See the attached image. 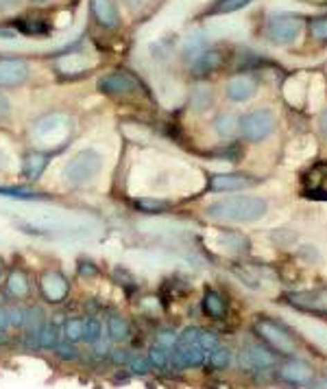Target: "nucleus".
<instances>
[{
  "instance_id": "nucleus-50",
  "label": "nucleus",
  "mask_w": 327,
  "mask_h": 389,
  "mask_svg": "<svg viewBox=\"0 0 327 389\" xmlns=\"http://www.w3.org/2000/svg\"><path fill=\"white\" fill-rule=\"evenodd\" d=\"M312 389H327V376L312 381Z\"/></svg>"
},
{
  "instance_id": "nucleus-23",
  "label": "nucleus",
  "mask_w": 327,
  "mask_h": 389,
  "mask_svg": "<svg viewBox=\"0 0 327 389\" xmlns=\"http://www.w3.org/2000/svg\"><path fill=\"white\" fill-rule=\"evenodd\" d=\"M203 308L205 313L210 315L212 320H225L227 317V304L225 300H222V295L207 289L205 295H203Z\"/></svg>"
},
{
  "instance_id": "nucleus-1",
  "label": "nucleus",
  "mask_w": 327,
  "mask_h": 389,
  "mask_svg": "<svg viewBox=\"0 0 327 389\" xmlns=\"http://www.w3.org/2000/svg\"><path fill=\"white\" fill-rule=\"evenodd\" d=\"M269 210V204L262 197H254V194H236V197H222L207 206L205 215L222 221V223H254L262 219Z\"/></svg>"
},
{
  "instance_id": "nucleus-3",
  "label": "nucleus",
  "mask_w": 327,
  "mask_h": 389,
  "mask_svg": "<svg viewBox=\"0 0 327 389\" xmlns=\"http://www.w3.org/2000/svg\"><path fill=\"white\" fill-rule=\"evenodd\" d=\"M207 361V354L201 346V328L190 326L177 337V343L170 352V365L177 370L201 367Z\"/></svg>"
},
{
  "instance_id": "nucleus-32",
  "label": "nucleus",
  "mask_w": 327,
  "mask_h": 389,
  "mask_svg": "<svg viewBox=\"0 0 327 389\" xmlns=\"http://www.w3.org/2000/svg\"><path fill=\"white\" fill-rule=\"evenodd\" d=\"M59 343V328L51 322H46V326H44V331L39 335V348L44 350H53L55 346Z\"/></svg>"
},
{
  "instance_id": "nucleus-51",
  "label": "nucleus",
  "mask_w": 327,
  "mask_h": 389,
  "mask_svg": "<svg viewBox=\"0 0 327 389\" xmlns=\"http://www.w3.org/2000/svg\"><path fill=\"white\" fill-rule=\"evenodd\" d=\"M125 3H127L131 9H138V7H142V5H144V0H125Z\"/></svg>"
},
{
  "instance_id": "nucleus-34",
  "label": "nucleus",
  "mask_w": 327,
  "mask_h": 389,
  "mask_svg": "<svg viewBox=\"0 0 327 389\" xmlns=\"http://www.w3.org/2000/svg\"><path fill=\"white\" fill-rule=\"evenodd\" d=\"M251 3H254V0H216L212 13H233L238 9H245Z\"/></svg>"
},
{
  "instance_id": "nucleus-6",
  "label": "nucleus",
  "mask_w": 327,
  "mask_h": 389,
  "mask_svg": "<svg viewBox=\"0 0 327 389\" xmlns=\"http://www.w3.org/2000/svg\"><path fill=\"white\" fill-rule=\"evenodd\" d=\"M256 333L260 335V339L266 343V346L277 350L279 354L297 352V341L292 339V335L281 324H277L269 317H260L256 322Z\"/></svg>"
},
{
  "instance_id": "nucleus-33",
  "label": "nucleus",
  "mask_w": 327,
  "mask_h": 389,
  "mask_svg": "<svg viewBox=\"0 0 327 389\" xmlns=\"http://www.w3.org/2000/svg\"><path fill=\"white\" fill-rule=\"evenodd\" d=\"M53 352H55L57 358H62V361H77L79 358L77 343H70V341H59L53 348Z\"/></svg>"
},
{
  "instance_id": "nucleus-21",
  "label": "nucleus",
  "mask_w": 327,
  "mask_h": 389,
  "mask_svg": "<svg viewBox=\"0 0 327 389\" xmlns=\"http://www.w3.org/2000/svg\"><path fill=\"white\" fill-rule=\"evenodd\" d=\"M28 291H31V284H28L26 274L20 267H13L7 274V293L11 297H16V300H22V297L28 295Z\"/></svg>"
},
{
  "instance_id": "nucleus-7",
  "label": "nucleus",
  "mask_w": 327,
  "mask_h": 389,
  "mask_svg": "<svg viewBox=\"0 0 327 389\" xmlns=\"http://www.w3.org/2000/svg\"><path fill=\"white\" fill-rule=\"evenodd\" d=\"M96 88L103 94L107 97H129V94H140L142 92V83L138 77H133L129 70H114L103 74L98 79Z\"/></svg>"
},
{
  "instance_id": "nucleus-9",
  "label": "nucleus",
  "mask_w": 327,
  "mask_h": 389,
  "mask_svg": "<svg viewBox=\"0 0 327 389\" xmlns=\"http://www.w3.org/2000/svg\"><path fill=\"white\" fill-rule=\"evenodd\" d=\"M39 293L48 304H62L70 295V280L62 272H46L39 278Z\"/></svg>"
},
{
  "instance_id": "nucleus-25",
  "label": "nucleus",
  "mask_w": 327,
  "mask_h": 389,
  "mask_svg": "<svg viewBox=\"0 0 327 389\" xmlns=\"http://www.w3.org/2000/svg\"><path fill=\"white\" fill-rule=\"evenodd\" d=\"M0 194H3V197H11V199H20V201H44V199H51L44 192L26 190V188H16V186H0Z\"/></svg>"
},
{
  "instance_id": "nucleus-54",
  "label": "nucleus",
  "mask_w": 327,
  "mask_h": 389,
  "mask_svg": "<svg viewBox=\"0 0 327 389\" xmlns=\"http://www.w3.org/2000/svg\"><path fill=\"white\" fill-rule=\"evenodd\" d=\"M31 3H35V5H46V3H51V0H31Z\"/></svg>"
},
{
  "instance_id": "nucleus-28",
  "label": "nucleus",
  "mask_w": 327,
  "mask_h": 389,
  "mask_svg": "<svg viewBox=\"0 0 327 389\" xmlns=\"http://www.w3.org/2000/svg\"><path fill=\"white\" fill-rule=\"evenodd\" d=\"M146 358H148V365H151L153 370L164 372V370H168V367H170V352H168V350H164L161 346H157V343H153V346L148 348Z\"/></svg>"
},
{
  "instance_id": "nucleus-49",
  "label": "nucleus",
  "mask_w": 327,
  "mask_h": 389,
  "mask_svg": "<svg viewBox=\"0 0 327 389\" xmlns=\"http://www.w3.org/2000/svg\"><path fill=\"white\" fill-rule=\"evenodd\" d=\"M319 129H321V133H323V138L327 140V110L321 114V118H319Z\"/></svg>"
},
{
  "instance_id": "nucleus-16",
  "label": "nucleus",
  "mask_w": 327,
  "mask_h": 389,
  "mask_svg": "<svg viewBox=\"0 0 327 389\" xmlns=\"http://www.w3.org/2000/svg\"><path fill=\"white\" fill-rule=\"evenodd\" d=\"M288 302L294 308H301V311H308V313H327V289L290 293Z\"/></svg>"
},
{
  "instance_id": "nucleus-13",
  "label": "nucleus",
  "mask_w": 327,
  "mask_h": 389,
  "mask_svg": "<svg viewBox=\"0 0 327 389\" xmlns=\"http://www.w3.org/2000/svg\"><path fill=\"white\" fill-rule=\"evenodd\" d=\"M92 16L98 26L114 31L121 26V9H118V0H90Z\"/></svg>"
},
{
  "instance_id": "nucleus-47",
  "label": "nucleus",
  "mask_w": 327,
  "mask_h": 389,
  "mask_svg": "<svg viewBox=\"0 0 327 389\" xmlns=\"http://www.w3.org/2000/svg\"><path fill=\"white\" fill-rule=\"evenodd\" d=\"M20 5H22V0H0V16L20 9Z\"/></svg>"
},
{
  "instance_id": "nucleus-42",
  "label": "nucleus",
  "mask_w": 327,
  "mask_h": 389,
  "mask_svg": "<svg viewBox=\"0 0 327 389\" xmlns=\"http://www.w3.org/2000/svg\"><path fill=\"white\" fill-rule=\"evenodd\" d=\"M201 346H203L205 354L210 356V352L218 346V337H216V333H212V331H203V328H201Z\"/></svg>"
},
{
  "instance_id": "nucleus-36",
  "label": "nucleus",
  "mask_w": 327,
  "mask_h": 389,
  "mask_svg": "<svg viewBox=\"0 0 327 389\" xmlns=\"http://www.w3.org/2000/svg\"><path fill=\"white\" fill-rule=\"evenodd\" d=\"M220 243L227 245L229 249H247L249 247V241L238 232H222L220 234Z\"/></svg>"
},
{
  "instance_id": "nucleus-30",
  "label": "nucleus",
  "mask_w": 327,
  "mask_h": 389,
  "mask_svg": "<svg viewBox=\"0 0 327 389\" xmlns=\"http://www.w3.org/2000/svg\"><path fill=\"white\" fill-rule=\"evenodd\" d=\"M105 335L103 333V324H100V320H96V317H87L85 322H83V341L87 343V346H94V343Z\"/></svg>"
},
{
  "instance_id": "nucleus-10",
  "label": "nucleus",
  "mask_w": 327,
  "mask_h": 389,
  "mask_svg": "<svg viewBox=\"0 0 327 389\" xmlns=\"http://www.w3.org/2000/svg\"><path fill=\"white\" fill-rule=\"evenodd\" d=\"M254 186H258V179L247 173H210L207 177V188L212 192H236Z\"/></svg>"
},
{
  "instance_id": "nucleus-40",
  "label": "nucleus",
  "mask_w": 327,
  "mask_h": 389,
  "mask_svg": "<svg viewBox=\"0 0 327 389\" xmlns=\"http://www.w3.org/2000/svg\"><path fill=\"white\" fill-rule=\"evenodd\" d=\"M155 343H157V346H161L164 350L173 352L175 343H177V335H175L173 331H159V333L155 335Z\"/></svg>"
},
{
  "instance_id": "nucleus-44",
  "label": "nucleus",
  "mask_w": 327,
  "mask_h": 389,
  "mask_svg": "<svg viewBox=\"0 0 327 389\" xmlns=\"http://www.w3.org/2000/svg\"><path fill=\"white\" fill-rule=\"evenodd\" d=\"M114 280H116L118 284H125V287H129V284L136 282V278H133L125 267H116V269H114Z\"/></svg>"
},
{
  "instance_id": "nucleus-43",
  "label": "nucleus",
  "mask_w": 327,
  "mask_h": 389,
  "mask_svg": "<svg viewBox=\"0 0 327 389\" xmlns=\"http://www.w3.org/2000/svg\"><path fill=\"white\" fill-rule=\"evenodd\" d=\"M11 116H13V106H11L9 97L0 90V123L11 121Z\"/></svg>"
},
{
  "instance_id": "nucleus-22",
  "label": "nucleus",
  "mask_w": 327,
  "mask_h": 389,
  "mask_svg": "<svg viewBox=\"0 0 327 389\" xmlns=\"http://www.w3.org/2000/svg\"><path fill=\"white\" fill-rule=\"evenodd\" d=\"M214 129L222 140H229L236 136V133H240V118H238V114H233V112H222L216 116Z\"/></svg>"
},
{
  "instance_id": "nucleus-39",
  "label": "nucleus",
  "mask_w": 327,
  "mask_h": 389,
  "mask_svg": "<svg viewBox=\"0 0 327 389\" xmlns=\"http://www.w3.org/2000/svg\"><path fill=\"white\" fill-rule=\"evenodd\" d=\"M7 313H9V326H13V328H24L26 308H22V306H11V308H7Z\"/></svg>"
},
{
  "instance_id": "nucleus-2",
  "label": "nucleus",
  "mask_w": 327,
  "mask_h": 389,
  "mask_svg": "<svg viewBox=\"0 0 327 389\" xmlns=\"http://www.w3.org/2000/svg\"><path fill=\"white\" fill-rule=\"evenodd\" d=\"M105 158L94 147L79 149L77 154L70 156V160L64 164L62 169V179L68 188H83L87 184H92L94 179L100 175Z\"/></svg>"
},
{
  "instance_id": "nucleus-35",
  "label": "nucleus",
  "mask_w": 327,
  "mask_h": 389,
  "mask_svg": "<svg viewBox=\"0 0 327 389\" xmlns=\"http://www.w3.org/2000/svg\"><path fill=\"white\" fill-rule=\"evenodd\" d=\"M127 370H129V374H133V376H144V374L151 370V365H148V358L146 356L131 354L129 361H127Z\"/></svg>"
},
{
  "instance_id": "nucleus-20",
  "label": "nucleus",
  "mask_w": 327,
  "mask_h": 389,
  "mask_svg": "<svg viewBox=\"0 0 327 389\" xmlns=\"http://www.w3.org/2000/svg\"><path fill=\"white\" fill-rule=\"evenodd\" d=\"M214 106V90L207 83H197L190 92V110L195 114H205Z\"/></svg>"
},
{
  "instance_id": "nucleus-37",
  "label": "nucleus",
  "mask_w": 327,
  "mask_h": 389,
  "mask_svg": "<svg viewBox=\"0 0 327 389\" xmlns=\"http://www.w3.org/2000/svg\"><path fill=\"white\" fill-rule=\"evenodd\" d=\"M18 28H20L22 33H26V35H46L48 33V26L46 24H42L39 20H31V18H24L18 24Z\"/></svg>"
},
{
  "instance_id": "nucleus-52",
  "label": "nucleus",
  "mask_w": 327,
  "mask_h": 389,
  "mask_svg": "<svg viewBox=\"0 0 327 389\" xmlns=\"http://www.w3.org/2000/svg\"><path fill=\"white\" fill-rule=\"evenodd\" d=\"M7 274V263H5V258L0 256V280H3V276Z\"/></svg>"
},
{
  "instance_id": "nucleus-5",
  "label": "nucleus",
  "mask_w": 327,
  "mask_h": 389,
  "mask_svg": "<svg viewBox=\"0 0 327 389\" xmlns=\"http://www.w3.org/2000/svg\"><path fill=\"white\" fill-rule=\"evenodd\" d=\"M277 127V118L271 110L260 108L240 118V133L249 142H262L271 136Z\"/></svg>"
},
{
  "instance_id": "nucleus-48",
  "label": "nucleus",
  "mask_w": 327,
  "mask_h": 389,
  "mask_svg": "<svg viewBox=\"0 0 327 389\" xmlns=\"http://www.w3.org/2000/svg\"><path fill=\"white\" fill-rule=\"evenodd\" d=\"M7 328H9V313L5 306H0V335H3Z\"/></svg>"
},
{
  "instance_id": "nucleus-18",
  "label": "nucleus",
  "mask_w": 327,
  "mask_h": 389,
  "mask_svg": "<svg viewBox=\"0 0 327 389\" xmlns=\"http://www.w3.org/2000/svg\"><path fill=\"white\" fill-rule=\"evenodd\" d=\"M70 129V118L64 114H48L42 116L37 123H33L31 133L39 140H48L51 136H59V133H66Z\"/></svg>"
},
{
  "instance_id": "nucleus-17",
  "label": "nucleus",
  "mask_w": 327,
  "mask_h": 389,
  "mask_svg": "<svg viewBox=\"0 0 327 389\" xmlns=\"http://www.w3.org/2000/svg\"><path fill=\"white\" fill-rule=\"evenodd\" d=\"M53 160V151H42V149H33V151H26L22 156V175L28 182H37L44 175V171L48 169V164Z\"/></svg>"
},
{
  "instance_id": "nucleus-19",
  "label": "nucleus",
  "mask_w": 327,
  "mask_h": 389,
  "mask_svg": "<svg viewBox=\"0 0 327 389\" xmlns=\"http://www.w3.org/2000/svg\"><path fill=\"white\" fill-rule=\"evenodd\" d=\"M258 92V81L251 74H236L225 83V97L233 103H245Z\"/></svg>"
},
{
  "instance_id": "nucleus-14",
  "label": "nucleus",
  "mask_w": 327,
  "mask_h": 389,
  "mask_svg": "<svg viewBox=\"0 0 327 389\" xmlns=\"http://www.w3.org/2000/svg\"><path fill=\"white\" fill-rule=\"evenodd\" d=\"M279 379L290 385H308L315 379V367L303 358H290L279 367Z\"/></svg>"
},
{
  "instance_id": "nucleus-46",
  "label": "nucleus",
  "mask_w": 327,
  "mask_h": 389,
  "mask_svg": "<svg viewBox=\"0 0 327 389\" xmlns=\"http://www.w3.org/2000/svg\"><path fill=\"white\" fill-rule=\"evenodd\" d=\"M109 343H112V339L103 335V337L94 343L92 348H94V352H96L98 356H105V354H109Z\"/></svg>"
},
{
  "instance_id": "nucleus-24",
  "label": "nucleus",
  "mask_w": 327,
  "mask_h": 389,
  "mask_svg": "<svg viewBox=\"0 0 327 389\" xmlns=\"http://www.w3.org/2000/svg\"><path fill=\"white\" fill-rule=\"evenodd\" d=\"M107 337L114 343H123L131 337L129 322L123 315H118V313H114V315H109V320H107Z\"/></svg>"
},
{
  "instance_id": "nucleus-26",
  "label": "nucleus",
  "mask_w": 327,
  "mask_h": 389,
  "mask_svg": "<svg viewBox=\"0 0 327 389\" xmlns=\"http://www.w3.org/2000/svg\"><path fill=\"white\" fill-rule=\"evenodd\" d=\"M207 47H210V44H207V40H205L203 35H190V38L186 40V44H184L182 55H184V59H186L188 64H192Z\"/></svg>"
},
{
  "instance_id": "nucleus-27",
  "label": "nucleus",
  "mask_w": 327,
  "mask_h": 389,
  "mask_svg": "<svg viewBox=\"0 0 327 389\" xmlns=\"http://www.w3.org/2000/svg\"><path fill=\"white\" fill-rule=\"evenodd\" d=\"M133 204H136V208L144 215H164L170 208L166 199H157V197H138Z\"/></svg>"
},
{
  "instance_id": "nucleus-29",
  "label": "nucleus",
  "mask_w": 327,
  "mask_h": 389,
  "mask_svg": "<svg viewBox=\"0 0 327 389\" xmlns=\"http://www.w3.org/2000/svg\"><path fill=\"white\" fill-rule=\"evenodd\" d=\"M231 363V350L225 348V346H216L210 356H207V365L212 370H227Z\"/></svg>"
},
{
  "instance_id": "nucleus-45",
  "label": "nucleus",
  "mask_w": 327,
  "mask_h": 389,
  "mask_svg": "<svg viewBox=\"0 0 327 389\" xmlns=\"http://www.w3.org/2000/svg\"><path fill=\"white\" fill-rule=\"evenodd\" d=\"M109 356H112V361L116 363V365H127V361H129V350L127 348H116V350H112L109 352Z\"/></svg>"
},
{
  "instance_id": "nucleus-53",
  "label": "nucleus",
  "mask_w": 327,
  "mask_h": 389,
  "mask_svg": "<svg viewBox=\"0 0 327 389\" xmlns=\"http://www.w3.org/2000/svg\"><path fill=\"white\" fill-rule=\"evenodd\" d=\"M7 164H9V160H7V156H5L3 151H0V169H5V167H7Z\"/></svg>"
},
{
  "instance_id": "nucleus-31",
  "label": "nucleus",
  "mask_w": 327,
  "mask_h": 389,
  "mask_svg": "<svg viewBox=\"0 0 327 389\" xmlns=\"http://www.w3.org/2000/svg\"><path fill=\"white\" fill-rule=\"evenodd\" d=\"M83 322L85 320H81V317L66 320V324H64V337H66V341L77 343V341L83 339Z\"/></svg>"
},
{
  "instance_id": "nucleus-38",
  "label": "nucleus",
  "mask_w": 327,
  "mask_h": 389,
  "mask_svg": "<svg viewBox=\"0 0 327 389\" xmlns=\"http://www.w3.org/2000/svg\"><path fill=\"white\" fill-rule=\"evenodd\" d=\"M310 35L319 42H327V16L310 20Z\"/></svg>"
},
{
  "instance_id": "nucleus-41",
  "label": "nucleus",
  "mask_w": 327,
  "mask_h": 389,
  "mask_svg": "<svg viewBox=\"0 0 327 389\" xmlns=\"http://www.w3.org/2000/svg\"><path fill=\"white\" fill-rule=\"evenodd\" d=\"M77 272H79L81 278H94V276L98 274V267H96L90 258H79Z\"/></svg>"
},
{
  "instance_id": "nucleus-8",
  "label": "nucleus",
  "mask_w": 327,
  "mask_h": 389,
  "mask_svg": "<svg viewBox=\"0 0 327 389\" xmlns=\"http://www.w3.org/2000/svg\"><path fill=\"white\" fill-rule=\"evenodd\" d=\"M31 77V64L22 57H0V90L20 88Z\"/></svg>"
},
{
  "instance_id": "nucleus-15",
  "label": "nucleus",
  "mask_w": 327,
  "mask_h": 389,
  "mask_svg": "<svg viewBox=\"0 0 327 389\" xmlns=\"http://www.w3.org/2000/svg\"><path fill=\"white\" fill-rule=\"evenodd\" d=\"M222 62H225V53L216 47H207L195 62L190 64V72L195 74L197 79H203V77H210L212 72H216Z\"/></svg>"
},
{
  "instance_id": "nucleus-4",
  "label": "nucleus",
  "mask_w": 327,
  "mask_h": 389,
  "mask_svg": "<svg viewBox=\"0 0 327 389\" xmlns=\"http://www.w3.org/2000/svg\"><path fill=\"white\" fill-rule=\"evenodd\" d=\"M303 18L297 16V13H288V11H279L273 13L266 22V38L269 42L277 44V47H288L297 38H299Z\"/></svg>"
},
{
  "instance_id": "nucleus-12",
  "label": "nucleus",
  "mask_w": 327,
  "mask_h": 389,
  "mask_svg": "<svg viewBox=\"0 0 327 389\" xmlns=\"http://www.w3.org/2000/svg\"><path fill=\"white\" fill-rule=\"evenodd\" d=\"M303 194L327 201V164L319 162L303 175Z\"/></svg>"
},
{
  "instance_id": "nucleus-11",
  "label": "nucleus",
  "mask_w": 327,
  "mask_h": 389,
  "mask_svg": "<svg viewBox=\"0 0 327 389\" xmlns=\"http://www.w3.org/2000/svg\"><path fill=\"white\" fill-rule=\"evenodd\" d=\"M238 363L247 372L269 370L275 365V354L271 352L269 346H262V343H247L240 356H238Z\"/></svg>"
}]
</instances>
